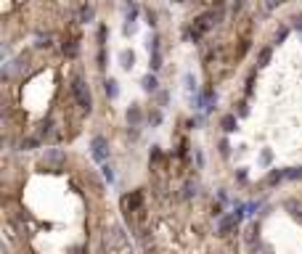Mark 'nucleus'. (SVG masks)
Returning <instances> with one entry per match:
<instances>
[{
    "label": "nucleus",
    "mask_w": 302,
    "mask_h": 254,
    "mask_svg": "<svg viewBox=\"0 0 302 254\" xmlns=\"http://www.w3.org/2000/svg\"><path fill=\"white\" fill-rule=\"evenodd\" d=\"M72 93H74V98H77V103L88 111H93V98H90V90H88V85H85V80L82 77H74L72 80Z\"/></svg>",
    "instance_id": "f257e3e1"
},
{
    "label": "nucleus",
    "mask_w": 302,
    "mask_h": 254,
    "mask_svg": "<svg viewBox=\"0 0 302 254\" xmlns=\"http://www.w3.org/2000/svg\"><path fill=\"white\" fill-rule=\"evenodd\" d=\"M90 156L96 159L98 164H106V159H109V143H106V138H103V135H93V140H90Z\"/></svg>",
    "instance_id": "f03ea898"
},
{
    "label": "nucleus",
    "mask_w": 302,
    "mask_h": 254,
    "mask_svg": "<svg viewBox=\"0 0 302 254\" xmlns=\"http://www.w3.org/2000/svg\"><path fill=\"white\" fill-rule=\"evenodd\" d=\"M43 164L61 167V164H67V154H64L61 148H45V154H43Z\"/></svg>",
    "instance_id": "7ed1b4c3"
},
{
    "label": "nucleus",
    "mask_w": 302,
    "mask_h": 254,
    "mask_svg": "<svg viewBox=\"0 0 302 254\" xmlns=\"http://www.w3.org/2000/svg\"><path fill=\"white\" fill-rule=\"evenodd\" d=\"M125 117H127V125H130V127H140V125H143V111H140L138 103H133V106L127 109Z\"/></svg>",
    "instance_id": "20e7f679"
},
{
    "label": "nucleus",
    "mask_w": 302,
    "mask_h": 254,
    "mask_svg": "<svg viewBox=\"0 0 302 254\" xmlns=\"http://www.w3.org/2000/svg\"><path fill=\"white\" fill-rule=\"evenodd\" d=\"M140 88H143L146 93H159V80H157V74L154 72H148L140 77Z\"/></svg>",
    "instance_id": "39448f33"
},
{
    "label": "nucleus",
    "mask_w": 302,
    "mask_h": 254,
    "mask_svg": "<svg viewBox=\"0 0 302 254\" xmlns=\"http://www.w3.org/2000/svg\"><path fill=\"white\" fill-rule=\"evenodd\" d=\"M236 222H239V217H236V214H228V217H223V220L218 222V233H220V236H228V230L236 228Z\"/></svg>",
    "instance_id": "423d86ee"
},
{
    "label": "nucleus",
    "mask_w": 302,
    "mask_h": 254,
    "mask_svg": "<svg viewBox=\"0 0 302 254\" xmlns=\"http://www.w3.org/2000/svg\"><path fill=\"white\" fill-rule=\"evenodd\" d=\"M119 67H122V69H127V72L133 69V67H135V53H133V51H127V48H125V51H119Z\"/></svg>",
    "instance_id": "0eeeda50"
},
{
    "label": "nucleus",
    "mask_w": 302,
    "mask_h": 254,
    "mask_svg": "<svg viewBox=\"0 0 302 254\" xmlns=\"http://www.w3.org/2000/svg\"><path fill=\"white\" fill-rule=\"evenodd\" d=\"M220 127H223V133H233V130L239 127V119H236L233 114H225V117L220 119Z\"/></svg>",
    "instance_id": "6e6552de"
},
{
    "label": "nucleus",
    "mask_w": 302,
    "mask_h": 254,
    "mask_svg": "<svg viewBox=\"0 0 302 254\" xmlns=\"http://www.w3.org/2000/svg\"><path fill=\"white\" fill-rule=\"evenodd\" d=\"M103 90H106V96L111 98V101H114L117 96H119V85H117V80H106V82H103Z\"/></svg>",
    "instance_id": "1a4fd4ad"
},
{
    "label": "nucleus",
    "mask_w": 302,
    "mask_h": 254,
    "mask_svg": "<svg viewBox=\"0 0 302 254\" xmlns=\"http://www.w3.org/2000/svg\"><path fill=\"white\" fill-rule=\"evenodd\" d=\"M183 82H186V93H188V98H191V96H199V90H196V80H194V74H186Z\"/></svg>",
    "instance_id": "9d476101"
},
{
    "label": "nucleus",
    "mask_w": 302,
    "mask_h": 254,
    "mask_svg": "<svg viewBox=\"0 0 302 254\" xmlns=\"http://www.w3.org/2000/svg\"><path fill=\"white\" fill-rule=\"evenodd\" d=\"M284 177H286V172H284V169H273V172L265 177V183H268V185H276L278 180H284Z\"/></svg>",
    "instance_id": "9b49d317"
},
{
    "label": "nucleus",
    "mask_w": 302,
    "mask_h": 254,
    "mask_svg": "<svg viewBox=\"0 0 302 254\" xmlns=\"http://www.w3.org/2000/svg\"><path fill=\"white\" fill-rule=\"evenodd\" d=\"M270 56H273L270 48H262V51H260V67H268V64H270Z\"/></svg>",
    "instance_id": "f8f14e48"
},
{
    "label": "nucleus",
    "mask_w": 302,
    "mask_h": 254,
    "mask_svg": "<svg viewBox=\"0 0 302 254\" xmlns=\"http://www.w3.org/2000/svg\"><path fill=\"white\" fill-rule=\"evenodd\" d=\"M196 188H199L196 183H186V185H183V196H186V199H191V196H196Z\"/></svg>",
    "instance_id": "ddd939ff"
},
{
    "label": "nucleus",
    "mask_w": 302,
    "mask_h": 254,
    "mask_svg": "<svg viewBox=\"0 0 302 254\" xmlns=\"http://www.w3.org/2000/svg\"><path fill=\"white\" fill-rule=\"evenodd\" d=\"M93 16H96V11H93V8H82V11H80V19H82L85 24L93 22Z\"/></svg>",
    "instance_id": "4468645a"
},
{
    "label": "nucleus",
    "mask_w": 302,
    "mask_h": 254,
    "mask_svg": "<svg viewBox=\"0 0 302 254\" xmlns=\"http://www.w3.org/2000/svg\"><path fill=\"white\" fill-rule=\"evenodd\" d=\"M101 169H103V177H106V183L111 185V183H114V169H111L109 164H103Z\"/></svg>",
    "instance_id": "2eb2a0df"
},
{
    "label": "nucleus",
    "mask_w": 302,
    "mask_h": 254,
    "mask_svg": "<svg viewBox=\"0 0 302 254\" xmlns=\"http://www.w3.org/2000/svg\"><path fill=\"white\" fill-rule=\"evenodd\" d=\"M77 51H80L77 43H67V45H64V53H67V56H77Z\"/></svg>",
    "instance_id": "dca6fc26"
},
{
    "label": "nucleus",
    "mask_w": 302,
    "mask_h": 254,
    "mask_svg": "<svg viewBox=\"0 0 302 254\" xmlns=\"http://www.w3.org/2000/svg\"><path fill=\"white\" fill-rule=\"evenodd\" d=\"M270 159H273V154H270V148H265V151L260 154V164H262V167H268V164H270Z\"/></svg>",
    "instance_id": "f3484780"
},
{
    "label": "nucleus",
    "mask_w": 302,
    "mask_h": 254,
    "mask_svg": "<svg viewBox=\"0 0 302 254\" xmlns=\"http://www.w3.org/2000/svg\"><path fill=\"white\" fill-rule=\"evenodd\" d=\"M286 37H289V27H281V30L276 32V43H284Z\"/></svg>",
    "instance_id": "a211bd4d"
},
{
    "label": "nucleus",
    "mask_w": 302,
    "mask_h": 254,
    "mask_svg": "<svg viewBox=\"0 0 302 254\" xmlns=\"http://www.w3.org/2000/svg\"><path fill=\"white\" fill-rule=\"evenodd\" d=\"M157 101H159V106H165V103L170 101V93H165V90H159V93H157Z\"/></svg>",
    "instance_id": "6ab92c4d"
},
{
    "label": "nucleus",
    "mask_w": 302,
    "mask_h": 254,
    "mask_svg": "<svg viewBox=\"0 0 302 254\" xmlns=\"http://www.w3.org/2000/svg\"><path fill=\"white\" fill-rule=\"evenodd\" d=\"M35 146H37V138H27L24 143H22V148H24V151H30V148H35Z\"/></svg>",
    "instance_id": "aec40b11"
},
{
    "label": "nucleus",
    "mask_w": 302,
    "mask_h": 254,
    "mask_svg": "<svg viewBox=\"0 0 302 254\" xmlns=\"http://www.w3.org/2000/svg\"><path fill=\"white\" fill-rule=\"evenodd\" d=\"M291 27H294L297 32H302V16L297 14V16H291Z\"/></svg>",
    "instance_id": "412c9836"
},
{
    "label": "nucleus",
    "mask_w": 302,
    "mask_h": 254,
    "mask_svg": "<svg viewBox=\"0 0 302 254\" xmlns=\"http://www.w3.org/2000/svg\"><path fill=\"white\" fill-rule=\"evenodd\" d=\"M148 122H151V125H159V122H162V114H159V111H154V114H148Z\"/></svg>",
    "instance_id": "4be33fe9"
},
{
    "label": "nucleus",
    "mask_w": 302,
    "mask_h": 254,
    "mask_svg": "<svg viewBox=\"0 0 302 254\" xmlns=\"http://www.w3.org/2000/svg\"><path fill=\"white\" fill-rule=\"evenodd\" d=\"M281 3H284V0H265V8H268V11H273V8L281 6Z\"/></svg>",
    "instance_id": "5701e85b"
},
{
    "label": "nucleus",
    "mask_w": 302,
    "mask_h": 254,
    "mask_svg": "<svg viewBox=\"0 0 302 254\" xmlns=\"http://www.w3.org/2000/svg\"><path fill=\"white\" fill-rule=\"evenodd\" d=\"M220 154H223V156H228V154H231V146H228V140H223V143H220Z\"/></svg>",
    "instance_id": "b1692460"
},
{
    "label": "nucleus",
    "mask_w": 302,
    "mask_h": 254,
    "mask_svg": "<svg viewBox=\"0 0 302 254\" xmlns=\"http://www.w3.org/2000/svg\"><path fill=\"white\" fill-rule=\"evenodd\" d=\"M286 177H291V180H297V177H302V167H299V169H291V172H286Z\"/></svg>",
    "instance_id": "393cba45"
}]
</instances>
